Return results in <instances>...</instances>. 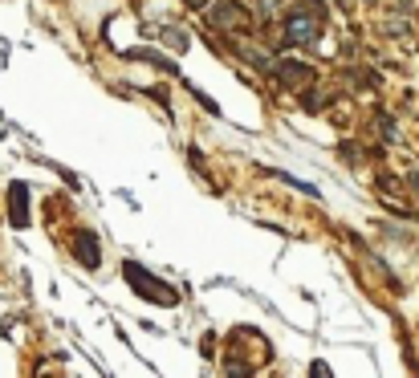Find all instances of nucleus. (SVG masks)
I'll return each mask as SVG.
<instances>
[{"label": "nucleus", "mask_w": 419, "mask_h": 378, "mask_svg": "<svg viewBox=\"0 0 419 378\" xmlns=\"http://www.w3.org/2000/svg\"><path fill=\"white\" fill-rule=\"evenodd\" d=\"M122 273H127V280L134 285V293H143V297H151V301H159V305H176L179 301V293L176 289H155V285H163V280H155L147 268H139L134 261H127L122 264Z\"/></svg>", "instance_id": "obj_1"}, {"label": "nucleus", "mask_w": 419, "mask_h": 378, "mask_svg": "<svg viewBox=\"0 0 419 378\" xmlns=\"http://www.w3.org/2000/svg\"><path fill=\"white\" fill-rule=\"evenodd\" d=\"M212 25H216V29H236V33H248V29H253V17L244 13L236 0H224V4H216V8H212Z\"/></svg>", "instance_id": "obj_2"}, {"label": "nucleus", "mask_w": 419, "mask_h": 378, "mask_svg": "<svg viewBox=\"0 0 419 378\" xmlns=\"http://www.w3.org/2000/svg\"><path fill=\"white\" fill-rule=\"evenodd\" d=\"M314 37H318V25H314L309 17L293 13V17L285 20V41H289V45H309Z\"/></svg>", "instance_id": "obj_3"}, {"label": "nucleus", "mask_w": 419, "mask_h": 378, "mask_svg": "<svg viewBox=\"0 0 419 378\" xmlns=\"http://www.w3.org/2000/svg\"><path fill=\"white\" fill-rule=\"evenodd\" d=\"M74 244H78V261L86 264V268H98L102 264V256H98V236L94 232H74Z\"/></svg>", "instance_id": "obj_4"}, {"label": "nucleus", "mask_w": 419, "mask_h": 378, "mask_svg": "<svg viewBox=\"0 0 419 378\" xmlns=\"http://www.w3.org/2000/svg\"><path fill=\"white\" fill-rule=\"evenodd\" d=\"M8 199H13V228H25L29 224V191H25V183H13Z\"/></svg>", "instance_id": "obj_5"}, {"label": "nucleus", "mask_w": 419, "mask_h": 378, "mask_svg": "<svg viewBox=\"0 0 419 378\" xmlns=\"http://www.w3.org/2000/svg\"><path fill=\"white\" fill-rule=\"evenodd\" d=\"M277 78H281L285 85H302V82H309V78H314V69L297 66V61H281V66H277Z\"/></svg>", "instance_id": "obj_6"}, {"label": "nucleus", "mask_w": 419, "mask_h": 378, "mask_svg": "<svg viewBox=\"0 0 419 378\" xmlns=\"http://www.w3.org/2000/svg\"><path fill=\"white\" fill-rule=\"evenodd\" d=\"M260 4H265V13H277V8H281V0H260Z\"/></svg>", "instance_id": "obj_7"}, {"label": "nucleus", "mask_w": 419, "mask_h": 378, "mask_svg": "<svg viewBox=\"0 0 419 378\" xmlns=\"http://www.w3.org/2000/svg\"><path fill=\"white\" fill-rule=\"evenodd\" d=\"M411 183H415V187H419V175H411Z\"/></svg>", "instance_id": "obj_8"}, {"label": "nucleus", "mask_w": 419, "mask_h": 378, "mask_svg": "<svg viewBox=\"0 0 419 378\" xmlns=\"http://www.w3.org/2000/svg\"><path fill=\"white\" fill-rule=\"evenodd\" d=\"M188 4H204V0H188Z\"/></svg>", "instance_id": "obj_9"}]
</instances>
